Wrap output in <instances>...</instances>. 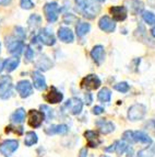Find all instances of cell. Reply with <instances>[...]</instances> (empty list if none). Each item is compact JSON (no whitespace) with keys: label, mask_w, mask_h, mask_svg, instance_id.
I'll return each mask as SVG.
<instances>
[{"label":"cell","mask_w":155,"mask_h":157,"mask_svg":"<svg viewBox=\"0 0 155 157\" xmlns=\"http://www.w3.org/2000/svg\"><path fill=\"white\" fill-rule=\"evenodd\" d=\"M128 149V145H127L126 142L124 141H120V142H116V149H115V152L117 153V155H122L124 152Z\"/></svg>","instance_id":"obj_32"},{"label":"cell","mask_w":155,"mask_h":157,"mask_svg":"<svg viewBox=\"0 0 155 157\" xmlns=\"http://www.w3.org/2000/svg\"><path fill=\"white\" fill-rule=\"evenodd\" d=\"M21 8L25 9V10H30L34 7V2L32 0H21L20 1Z\"/></svg>","instance_id":"obj_36"},{"label":"cell","mask_w":155,"mask_h":157,"mask_svg":"<svg viewBox=\"0 0 155 157\" xmlns=\"http://www.w3.org/2000/svg\"><path fill=\"white\" fill-rule=\"evenodd\" d=\"M85 103L86 105H91V103H92V96H91V94H88V92L85 94Z\"/></svg>","instance_id":"obj_42"},{"label":"cell","mask_w":155,"mask_h":157,"mask_svg":"<svg viewBox=\"0 0 155 157\" xmlns=\"http://www.w3.org/2000/svg\"><path fill=\"white\" fill-rule=\"evenodd\" d=\"M91 57L93 58V60L96 64L101 65L105 59V51H104V46L102 45H95L91 51Z\"/></svg>","instance_id":"obj_15"},{"label":"cell","mask_w":155,"mask_h":157,"mask_svg":"<svg viewBox=\"0 0 155 157\" xmlns=\"http://www.w3.org/2000/svg\"><path fill=\"white\" fill-rule=\"evenodd\" d=\"M35 143H37V134L35 132H27L25 134V139H24V144L26 146H32Z\"/></svg>","instance_id":"obj_29"},{"label":"cell","mask_w":155,"mask_h":157,"mask_svg":"<svg viewBox=\"0 0 155 157\" xmlns=\"http://www.w3.org/2000/svg\"><path fill=\"white\" fill-rule=\"evenodd\" d=\"M27 22H29L30 28H32V29H36L37 26H39V24H41V18L38 16V14H32V16L30 17L29 21Z\"/></svg>","instance_id":"obj_31"},{"label":"cell","mask_w":155,"mask_h":157,"mask_svg":"<svg viewBox=\"0 0 155 157\" xmlns=\"http://www.w3.org/2000/svg\"><path fill=\"white\" fill-rule=\"evenodd\" d=\"M32 44L35 45V46H36L37 48L39 50V48H41V41L38 40V37H37V36H34L33 39H32Z\"/></svg>","instance_id":"obj_39"},{"label":"cell","mask_w":155,"mask_h":157,"mask_svg":"<svg viewBox=\"0 0 155 157\" xmlns=\"http://www.w3.org/2000/svg\"><path fill=\"white\" fill-rule=\"evenodd\" d=\"M95 125L97 126V128L102 132L103 134H108L115 130V125L113 122H109V121L103 120V119H99L95 122Z\"/></svg>","instance_id":"obj_17"},{"label":"cell","mask_w":155,"mask_h":157,"mask_svg":"<svg viewBox=\"0 0 155 157\" xmlns=\"http://www.w3.org/2000/svg\"><path fill=\"white\" fill-rule=\"evenodd\" d=\"M84 136L88 140V146L90 147H97L102 143L98 137V134L95 131H86L84 133Z\"/></svg>","instance_id":"obj_21"},{"label":"cell","mask_w":155,"mask_h":157,"mask_svg":"<svg viewBox=\"0 0 155 157\" xmlns=\"http://www.w3.org/2000/svg\"><path fill=\"white\" fill-rule=\"evenodd\" d=\"M142 18L145 21V23L150 24V25H154L155 24V14L151 11H143Z\"/></svg>","instance_id":"obj_30"},{"label":"cell","mask_w":155,"mask_h":157,"mask_svg":"<svg viewBox=\"0 0 155 157\" xmlns=\"http://www.w3.org/2000/svg\"><path fill=\"white\" fill-rule=\"evenodd\" d=\"M69 128L66 124H54L52 126H48V128L45 130L46 134L48 135H54V134H67Z\"/></svg>","instance_id":"obj_19"},{"label":"cell","mask_w":155,"mask_h":157,"mask_svg":"<svg viewBox=\"0 0 155 157\" xmlns=\"http://www.w3.org/2000/svg\"><path fill=\"white\" fill-rule=\"evenodd\" d=\"M45 117L43 112L37 110H31L29 112V124L34 128H37L41 125Z\"/></svg>","instance_id":"obj_11"},{"label":"cell","mask_w":155,"mask_h":157,"mask_svg":"<svg viewBox=\"0 0 155 157\" xmlns=\"http://www.w3.org/2000/svg\"><path fill=\"white\" fill-rule=\"evenodd\" d=\"M34 57V51L31 48V46L25 47V59L26 62H31Z\"/></svg>","instance_id":"obj_38"},{"label":"cell","mask_w":155,"mask_h":157,"mask_svg":"<svg viewBox=\"0 0 155 157\" xmlns=\"http://www.w3.org/2000/svg\"><path fill=\"white\" fill-rule=\"evenodd\" d=\"M90 30H91L90 23H86V22H80L77 25V28H75L78 36H84L85 34H88L90 32Z\"/></svg>","instance_id":"obj_26"},{"label":"cell","mask_w":155,"mask_h":157,"mask_svg":"<svg viewBox=\"0 0 155 157\" xmlns=\"http://www.w3.org/2000/svg\"><path fill=\"white\" fill-rule=\"evenodd\" d=\"M20 64V58L19 57H11L8 58L7 60H5V68L7 69L8 73L13 71Z\"/></svg>","instance_id":"obj_23"},{"label":"cell","mask_w":155,"mask_h":157,"mask_svg":"<svg viewBox=\"0 0 155 157\" xmlns=\"http://www.w3.org/2000/svg\"><path fill=\"white\" fill-rule=\"evenodd\" d=\"M38 40L41 41V44H45L47 46H52L56 43V37H55L54 33L50 29L48 28H44L39 31L38 35H37Z\"/></svg>","instance_id":"obj_8"},{"label":"cell","mask_w":155,"mask_h":157,"mask_svg":"<svg viewBox=\"0 0 155 157\" xmlns=\"http://www.w3.org/2000/svg\"><path fill=\"white\" fill-rule=\"evenodd\" d=\"M135 141L140 142V143H144V144H151L152 143V140L147 134H145L142 131H137L135 132Z\"/></svg>","instance_id":"obj_24"},{"label":"cell","mask_w":155,"mask_h":157,"mask_svg":"<svg viewBox=\"0 0 155 157\" xmlns=\"http://www.w3.org/2000/svg\"><path fill=\"white\" fill-rule=\"evenodd\" d=\"M145 113H146L145 105H141V103H137V105H133L129 108V110H128V118H129L130 121L142 120L144 118Z\"/></svg>","instance_id":"obj_4"},{"label":"cell","mask_w":155,"mask_h":157,"mask_svg":"<svg viewBox=\"0 0 155 157\" xmlns=\"http://www.w3.org/2000/svg\"><path fill=\"white\" fill-rule=\"evenodd\" d=\"M135 132L132 131H126L124 133V135H122V137H124V141L129 142V143H135Z\"/></svg>","instance_id":"obj_35"},{"label":"cell","mask_w":155,"mask_h":157,"mask_svg":"<svg viewBox=\"0 0 155 157\" xmlns=\"http://www.w3.org/2000/svg\"><path fill=\"white\" fill-rule=\"evenodd\" d=\"M97 1H99V2H104L105 0H97Z\"/></svg>","instance_id":"obj_48"},{"label":"cell","mask_w":155,"mask_h":157,"mask_svg":"<svg viewBox=\"0 0 155 157\" xmlns=\"http://www.w3.org/2000/svg\"><path fill=\"white\" fill-rule=\"evenodd\" d=\"M102 157H108V156H106V155H104V156H102Z\"/></svg>","instance_id":"obj_49"},{"label":"cell","mask_w":155,"mask_h":157,"mask_svg":"<svg viewBox=\"0 0 155 157\" xmlns=\"http://www.w3.org/2000/svg\"><path fill=\"white\" fill-rule=\"evenodd\" d=\"M44 12L47 21L52 23L56 22L59 16V7L57 2H48L44 6Z\"/></svg>","instance_id":"obj_5"},{"label":"cell","mask_w":155,"mask_h":157,"mask_svg":"<svg viewBox=\"0 0 155 157\" xmlns=\"http://www.w3.org/2000/svg\"><path fill=\"white\" fill-rule=\"evenodd\" d=\"M75 3L82 16L88 19H94L101 11V6L96 0H75Z\"/></svg>","instance_id":"obj_1"},{"label":"cell","mask_w":155,"mask_h":157,"mask_svg":"<svg viewBox=\"0 0 155 157\" xmlns=\"http://www.w3.org/2000/svg\"><path fill=\"white\" fill-rule=\"evenodd\" d=\"M65 107L67 108V110L69 111L71 114L77 115L82 111L83 108V102L79 98H71L66 102Z\"/></svg>","instance_id":"obj_9"},{"label":"cell","mask_w":155,"mask_h":157,"mask_svg":"<svg viewBox=\"0 0 155 157\" xmlns=\"http://www.w3.org/2000/svg\"><path fill=\"white\" fill-rule=\"evenodd\" d=\"M11 2V0H0V6H8Z\"/></svg>","instance_id":"obj_44"},{"label":"cell","mask_w":155,"mask_h":157,"mask_svg":"<svg viewBox=\"0 0 155 157\" xmlns=\"http://www.w3.org/2000/svg\"><path fill=\"white\" fill-rule=\"evenodd\" d=\"M114 88L117 90V91L119 92H122V94H126V92H128V90H129V85L127 84V82H124V81H122V82H119V84L115 85Z\"/></svg>","instance_id":"obj_33"},{"label":"cell","mask_w":155,"mask_h":157,"mask_svg":"<svg viewBox=\"0 0 155 157\" xmlns=\"http://www.w3.org/2000/svg\"><path fill=\"white\" fill-rule=\"evenodd\" d=\"M155 155V144H152L151 146L140 151L137 154V157H154Z\"/></svg>","instance_id":"obj_28"},{"label":"cell","mask_w":155,"mask_h":157,"mask_svg":"<svg viewBox=\"0 0 155 157\" xmlns=\"http://www.w3.org/2000/svg\"><path fill=\"white\" fill-rule=\"evenodd\" d=\"M35 66L38 68L39 71H48V69H50V68L52 67V62L49 59L46 55H41L38 59L36 60Z\"/></svg>","instance_id":"obj_20"},{"label":"cell","mask_w":155,"mask_h":157,"mask_svg":"<svg viewBox=\"0 0 155 157\" xmlns=\"http://www.w3.org/2000/svg\"><path fill=\"white\" fill-rule=\"evenodd\" d=\"M14 31H16V35L18 39H20L21 41H23L24 39L26 37V34L25 32H24V30L21 28V26H16V29H14Z\"/></svg>","instance_id":"obj_37"},{"label":"cell","mask_w":155,"mask_h":157,"mask_svg":"<svg viewBox=\"0 0 155 157\" xmlns=\"http://www.w3.org/2000/svg\"><path fill=\"white\" fill-rule=\"evenodd\" d=\"M19 147V142L16 140H7L0 145V153L5 157H9L16 152Z\"/></svg>","instance_id":"obj_6"},{"label":"cell","mask_w":155,"mask_h":157,"mask_svg":"<svg viewBox=\"0 0 155 157\" xmlns=\"http://www.w3.org/2000/svg\"><path fill=\"white\" fill-rule=\"evenodd\" d=\"M126 5L128 7L130 11H131L133 14H137V13L141 12L143 10V2L140 1V0H126Z\"/></svg>","instance_id":"obj_22"},{"label":"cell","mask_w":155,"mask_h":157,"mask_svg":"<svg viewBox=\"0 0 155 157\" xmlns=\"http://www.w3.org/2000/svg\"><path fill=\"white\" fill-rule=\"evenodd\" d=\"M110 13L113 14L114 21H124L127 18V8L124 6H115L109 9Z\"/></svg>","instance_id":"obj_14"},{"label":"cell","mask_w":155,"mask_h":157,"mask_svg":"<svg viewBox=\"0 0 155 157\" xmlns=\"http://www.w3.org/2000/svg\"><path fill=\"white\" fill-rule=\"evenodd\" d=\"M41 110L43 112V114H44V117L47 119L46 121L50 120L52 118V110L49 107H47V105H41Z\"/></svg>","instance_id":"obj_34"},{"label":"cell","mask_w":155,"mask_h":157,"mask_svg":"<svg viewBox=\"0 0 155 157\" xmlns=\"http://www.w3.org/2000/svg\"><path fill=\"white\" fill-rule=\"evenodd\" d=\"M45 100L49 103H59L63 99V94L56 88V87H52L49 90L48 94L45 96Z\"/></svg>","instance_id":"obj_13"},{"label":"cell","mask_w":155,"mask_h":157,"mask_svg":"<svg viewBox=\"0 0 155 157\" xmlns=\"http://www.w3.org/2000/svg\"><path fill=\"white\" fill-rule=\"evenodd\" d=\"M33 82H34V87L38 90H45L47 88V85H46V79L45 77L41 75L39 71H34L33 75Z\"/></svg>","instance_id":"obj_18"},{"label":"cell","mask_w":155,"mask_h":157,"mask_svg":"<svg viewBox=\"0 0 155 157\" xmlns=\"http://www.w3.org/2000/svg\"><path fill=\"white\" fill-rule=\"evenodd\" d=\"M128 149H129V151H128V155H127V157H132L133 156V149L132 148H130V147H128Z\"/></svg>","instance_id":"obj_46"},{"label":"cell","mask_w":155,"mask_h":157,"mask_svg":"<svg viewBox=\"0 0 155 157\" xmlns=\"http://www.w3.org/2000/svg\"><path fill=\"white\" fill-rule=\"evenodd\" d=\"M16 91L22 98H27L33 94V86L29 80H21L16 84Z\"/></svg>","instance_id":"obj_10"},{"label":"cell","mask_w":155,"mask_h":157,"mask_svg":"<svg viewBox=\"0 0 155 157\" xmlns=\"http://www.w3.org/2000/svg\"><path fill=\"white\" fill-rule=\"evenodd\" d=\"M98 26H99V29L103 30L104 32H114L115 29H116V23L113 19H110L109 17L107 16H104L99 19V21H98Z\"/></svg>","instance_id":"obj_12"},{"label":"cell","mask_w":155,"mask_h":157,"mask_svg":"<svg viewBox=\"0 0 155 157\" xmlns=\"http://www.w3.org/2000/svg\"><path fill=\"white\" fill-rule=\"evenodd\" d=\"M0 51H1V45H0Z\"/></svg>","instance_id":"obj_50"},{"label":"cell","mask_w":155,"mask_h":157,"mask_svg":"<svg viewBox=\"0 0 155 157\" xmlns=\"http://www.w3.org/2000/svg\"><path fill=\"white\" fill-rule=\"evenodd\" d=\"M101 86V79L96 75H88L81 81V87L86 90H94L97 89Z\"/></svg>","instance_id":"obj_7"},{"label":"cell","mask_w":155,"mask_h":157,"mask_svg":"<svg viewBox=\"0 0 155 157\" xmlns=\"http://www.w3.org/2000/svg\"><path fill=\"white\" fill-rule=\"evenodd\" d=\"M3 68H5V60L0 59V73L3 71Z\"/></svg>","instance_id":"obj_45"},{"label":"cell","mask_w":155,"mask_h":157,"mask_svg":"<svg viewBox=\"0 0 155 157\" xmlns=\"http://www.w3.org/2000/svg\"><path fill=\"white\" fill-rule=\"evenodd\" d=\"M12 79L10 76L0 77V98L9 99L12 96Z\"/></svg>","instance_id":"obj_3"},{"label":"cell","mask_w":155,"mask_h":157,"mask_svg":"<svg viewBox=\"0 0 155 157\" xmlns=\"http://www.w3.org/2000/svg\"><path fill=\"white\" fill-rule=\"evenodd\" d=\"M104 112V109L102 107H94L93 108V113L94 114H96V115H98V114H102V113Z\"/></svg>","instance_id":"obj_40"},{"label":"cell","mask_w":155,"mask_h":157,"mask_svg":"<svg viewBox=\"0 0 155 157\" xmlns=\"http://www.w3.org/2000/svg\"><path fill=\"white\" fill-rule=\"evenodd\" d=\"M5 46L8 48L9 53L12 55H16L18 57L24 50V43L20 39L16 36H8L5 37Z\"/></svg>","instance_id":"obj_2"},{"label":"cell","mask_w":155,"mask_h":157,"mask_svg":"<svg viewBox=\"0 0 155 157\" xmlns=\"http://www.w3.org/2000/svg\"><path fill=\"white\" fill-rule=\"evenodd\" d=\"M79 157H88V149L85 147L81 148L80 153H79Z\"/></svg>","instance_id":"obj_41"},{"label":"cell","mask_w":155,"mask_h":157,"mask_svg":"<svg viewBox=\"0 0 155 157\" xmlns=\"http://www.w3.org/2000/svg\"><path fill=\"white\" fill-rule=\"evenodd\" d=\"M97 98H98V100L102 102H109L110 101V98H111V91L108 89V88L105 87V88L101 89V91L98 92Z\"/></svg>","instance_id":"obj_27"},{"label":"cell","mask_w":155,"mask_h":157,"mask_svg":"<svg viewBox=\"0 0 155 157\" xmlns=\"http://www.w3.org/2000/svg\"><path fill=\"white\" fill-rule=\"evenodd\" d=\"M151 34H152L153 36L155 37V26H154V28H152V30H151Z\"/></svg>","instance_id":"obj_47"},{"label":"cell","mask_w":155,"mask_h":157,"mask_svg":"<svg viewBox=\"0 0 155 157\" xmlns=\"http://www.w3.org/2000/svg\"><path fill=\"white\" fill-rule=\"evenodd\" d=\"M24 119H25V110L22 109V108L18 109L16 112L11 115V121L14 122V123H16V124L22 123V122L24 121Z\"/></svg>","instance_id":"obj_25"},{"label":"cell","mask_w":155,"mask_h":157,"mask_svg":"<svg viewBox=\"0 0 155 157\" xmlns=\"http://www.w3.org/2000/svg\"><path fill=\"white\" fill-rule=\"evenodd\" d=\"M58 37L60 39V41L65 43H72L73 40H74L73 32L69 28H66V26L59 28V30H58Z\"/></svg>","instance_id":"obj_16"},{"label":"cell","mask_w":155,"mask_h":157,"mask_svg":"<svg viewBox=\"0 0 155 157\" xmlns=\"http://www.w3.org/2000/svg\"><path fill=\"white\" fill-rule=\"evenodd\" d=\"M115 149H116V142H115L113 145H110V147L105 148V151H106V152H115Z\"/></svg>","instance_id":"obj_43"}]
</instances>
